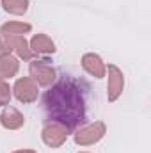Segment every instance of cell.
Wrapping results in <instances>:
<instances>
[{"instance_id": "cell-1", "label": "cell", "mask_w": 151, "mask_h": 153, "mask_svg": "<svg viewBox=\"0 0 151 153\" xmlns=\"http://www.w3.org/2000/svg\"><path fill=\"white\" fill-rule=\"evenodd\" d=\"M43 109L53 123L64 126L68 132L76 130L87 117L82 84L71 76L61 78L50 91L44 93Z\"/></svg>"}, {"instance_id": "cell-2", "label": "cell", "mask_w": 151, "mask_h": 153, "mask_svg": "<svg viewBox=\"0 0 151 153\" xmlns=\"http://www.w3.org/2000/svg\"><path fill=\"white\" fill-rule=\"evenodd\" d=\"M107 132V126L103 121H96L93 125H85L82 128H78L75 134V143L80 146H89V144H94L98 141L103 139Z\"/></svg>"}, {"instance_id": "cell-3", "label": "cell", "mask_w": 151, "mask_h": 153, "mask_svg": "<svg viewBox=\"0 0 151 153\" xmlns=\"http://www.w3.org/2000/svg\"><path fill=\"white\" fill-rule=\"evenodd\" d=\"M13 93L16 96L18 102L21 103H32L38 100V84L30 78V76H23V78H18L14 87H13Z\"/></svg>"}, {"instance_id": "cell-4", "label": "cell", "mask_w": 151, "mask_h": 153, "mask_svg": "<svg viewBox=\"0 0 151 153\" xmlns=\"http://www.w3.org/2000/svg\"><path fill=\"white\" fill-rule=\"evenodd\" d=\"M30 78L38 84V85H43V87H48L53 84L55 80V70L46 62V61H32L30 62Z\"/></svg>"}, {"instance_id": "cell-5", "label": "cell", "mask_w": 151, "mask_h": 153, "mask_svg": "<svg viewBox=\"0 0 151 153\" xmlns=\"http://www.w3.org/2000/svg\"><path fill=\"white\" fill-rule=\"evenodd\" d=\"M109 73V84H107V98L109 102H115L121 94H123V87H124V76L123 71L115 66V64H109L107 68Z\"/></svg>"}, {"instance_id": "cell-6", "label": "cell", "mask_w": 151, "mask_h": 153, "mask_svg": "<svg viewBox=\"0 0 151 153\" xmlns=\"http://www.w3.org/2000/svg\"><path fill=\"white\" fill-rule=\"evenodd\" d=\"M41 137H43V141H44L46 146H50V148H59V146H62V144L66 143V139H68V130H66L64 126L57 125V123H48V125L43 128Z\"/></svg>"}, {"instance_id": "cell-7", "label": "cell", "mask_w": 151, "mask_h": 153, "mask_svg": "<svg viewBox=\"0 0 151 153\" xmlns=\"http://www.w3.org/2000/svg\"><path fill=\"white\" fill-rule=\"evenodd\" d=\"M4 43H5V50L7 52L13 50L23 61H30L32 55H34V52L30 50L27 39L23 38V36H4Z\"/></svg>"}, {"instance_id": "cell-8", "label": "cell", "mask_w": 151, "mask_h": 153, "mask_svg": "<svg viewBox=\"0 0 151 153\" xmlns=\"http://www.w3.org/2000/svg\"><path fill=\"white\" fill-rule=\"evenodd\" d=\"M82 68H84L91 76H94V78H103L105 73H107L105 62H103L101 57L96 55V53H85V55L82 57Z\"/></svg>"}, {"instance_id": "cell-9", "label": "cell", "mask_w": 151, "mask_h": 153, "mask_svg": "<svg viewBox=\"0 0 151 153\" xmlns=\"http://www.w3.org/2000/svg\"><path fill=\"white\" fill-rule=\"evenodd\" d=\"M0 125L7 130H18L25 125V117L23 114L14 109V107H5L0 114Z\"/></svg>"}, {"instance_id": "cell-10", "label": "cell", "mask_w": 151, "mask_h": 153, "mask_svg": "<svg viewBox=\"0 0 151 153\" xmlns=\"http://www.w3.org/2000/svg\"><path fill=\"white\" fill-rule=\"evenodd\" d=\"M20 70V62L14 55H11L9 52L0 53V78H11L18 73Z\"/></svg>"}, {"instance_id": "cell-11", "label": "cell", "mask_w": 151, "mask_h": 153, "mask_svg": "<svg viewBox=\"0 0 151 153\" xmlns=\"http://www.w3.org/2000/svg\"><path fill=\"white\" fill-rule=\"evenodd\" d=\"M29 46H30V50L34 53H39V55H48V53L55 52V43L46 34H36L34 38L30 39Z\"/></svg>"}, {"instance_id": "cell-12", "label": "cell", "mask_w": 151, "mask_h": 153, "mask_svg": "<svg viewBox=\"0 0 151 153\" xmlns=\"http://www.w3.org/2000/svg\"><path fill=\"white\" fill-rule=\"evenodd\" d=\"M30 30H32V25L23 23V22H9V23H4L0 27L2 36H21V34L30 32Z\"/></svg>"}, {"instance_id": "cell-13", "label": "cell", "mask_w": 151, "mask_h": 153, "mask_svg": "<svg viewBox=\"0 0 151 153\" xmlns=\"http://www.w3.org/2000/svg\"><path fill=\"white\" fill-rule=\"evenodd\" d=\"M2 7L4 11H7L9 14H25L29 9V0H2Z\"/></svg>"}, {"instance_id": "cell-14", "label": "cell", "mask_w": 151, "mask_h": 153, "mask_svg": "<svg viewBox=\"0 0 151 153\" xmlns=\"http://www.w3.org/2000/svg\"><path fill=\"white\" fill-rule=\"evenodd\" d=\"M9 102H11V87L4 78H0V107L9 105Z\"/></svg>"}, {"instance_id": "cell-15", "label": "cell", "mask_w": 151, "mask_h": 153, "mask_svg": "<svg viewBox=\"0 0 151 153\" xmlns=\"http://www.w3.org/2000/svg\"><path fill=\"white\" fill-rule=\"evenodd\" d=\"M0 52H2V53H4V52H7V50H5V43H4L2 36H0Z\"/></svg>"}, {"instance_id": "cell-16", "label": "cell", "mask_w": 151, "mask_h": 153, "mask_svg": "<svg viewBox=\"0 0 151 153\" xmlns=\"http://www.w3.org/2000/svg\"><path fill=\"white\" fill-rule=\"evenodd\" d=\"M14 153H36L34 150H18V152H14Z\"/></svg>"}, {"instance_id": "cell-17", "label": "cell", "mask_w": 151, "mask_h": 153, "mask_svg": "<svg viewBox=\"0 0 151 153\" xmlns=\"http://www.w3.org/2000/svg\"><path fill=\"white\" fill-rule=\"evenodd\" d=\"M84 153H85V152H84Z\"/></svg>"}]
</instances>
